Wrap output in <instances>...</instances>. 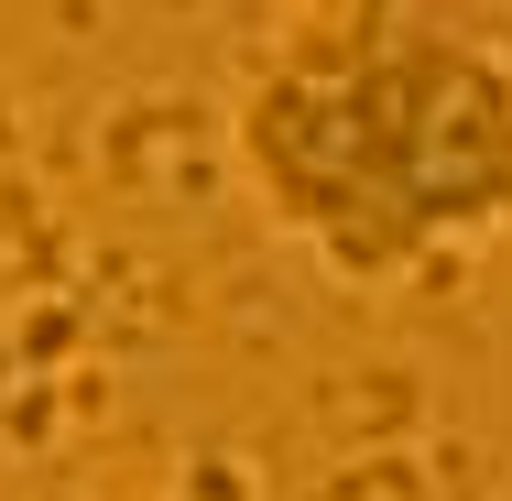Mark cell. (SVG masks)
<instances>
[{"label": "cell", "instance_id": "obj_3", "mask_svg": "<svg viewBox=\"0 0 512 501\" xmlns=\"http://www.w3.org/2000/svg\"><path fill=\"white\" fill-rule=\"evenodd\" d=\"M164 501H262V480H251V458H229V447H186V469H175Z\"/></svg>", "mask_w": 512, "mask_h": 501}, {"label": "cell", "instance_id": "obj_2", "mask_svg": "<svg viewBox=\"0 0 512 501\" xmlns=\"http://www.w3.org/2000/svg\"><path fill=\"white\" fill-rule=\"evenodd\" d=\"M229 142H240L262 218L306 240L338 284H404V251L382 229L371 153H360V99H349V11L273 33V55L240 77Z\"/></svg>", "mask_w": 512, "mask_h": 501}, {"label": "cell", "instance_id": "obj_1", "mask_svg": "<svg viewBox=\"0 0 512 501\" xmlns=\"http://www.w3.org/2000/svg\"><path fill=\"white\" fill-rule=\"evenodd\" d=\"M349 99L404 273L512 229V55L491 33L349 0Z\"/></svg>", "mask_w": 512, "mask_h": 501}]
</instances>
